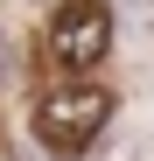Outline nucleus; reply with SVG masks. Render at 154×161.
Segmentation results:
<instances>
[{
	"label": "nucleus",
	"instance_id": "obj_1",
	"mask_svg": "<svg viewBox=\"0 0 154 161\" xmlns=\"http://www.w3.org/2000/svg\"><path fill=\"white\" fill-rule=\"evenodd\" d=\"M105 126H112V91L98 84H56L35 98V140L49 154H84Z\"/></svg>",
	"mask_w": 154,
	"mask_h": 161
},
{
	"label": "nucleus",
	"instance_id": "obj_4",
	"mask_svg": "<svg viewBox=\"0 0 154 161\" xmlns=\"http://www.w3.org/2000/svg\"><path fill=\"white\" fill-rule=\"evenodd\" d=\"M147 119H154V112H147Z\"/></svg>",
	"mask_w": 154,
	"mask_h": 161
},
{
	"label": "nucleus",
	"instance_id": "obj_3",
	"mask_svg": "<svg viewBox=\"0 0 154 161\" xmlns=\"http://www.w3.org/2000/svg\"><path fill=\"white\" fill-rule=\"evenodd\" d=\"M112 161H154V154H147V147H126V154H112Z\"/></svg>",
	"mask_w": 154,
	"mask_h": 161
},
{
	"label": "nucleus",
	"instance_id": "obj_2",
	"mask_svg": "<svg viewBox=\"0 0 154 161\" xmlns=\"http://www.w3.org/2000/svg\"><path fill=\"white\" fill-rule=\"evenodd\" d=\"M49 56L63 70H98L112 49V0H63L56 14H49Z\"/></svg>",
	"mask_w": 154,
	"mask_h": 161
}]
</instances>
